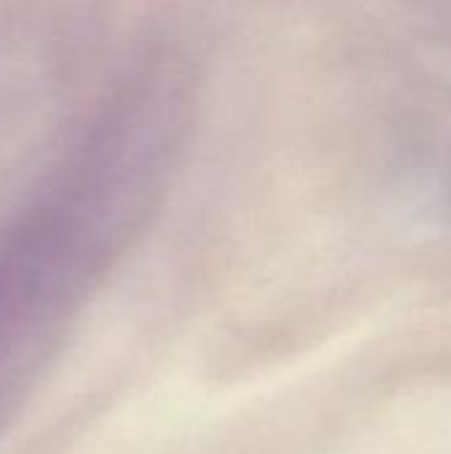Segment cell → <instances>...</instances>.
<instances>
[{
	"label": "cell",
	"instance_id": "1",
	"mask_svg": "<svg viewBox=\"0 0 451 454\" xmlns=\"http://www.w3.org/2000/svg\"><path fill=\"white\" fill-rule=\"evenodd\" d=\"M186 109L130 80L40 197L0 234V434L69 346L90 301L144 231L181 146Z\"/></svg>",
	"mask_w": 451,
	"mask_h": 454
}]
</instances>
